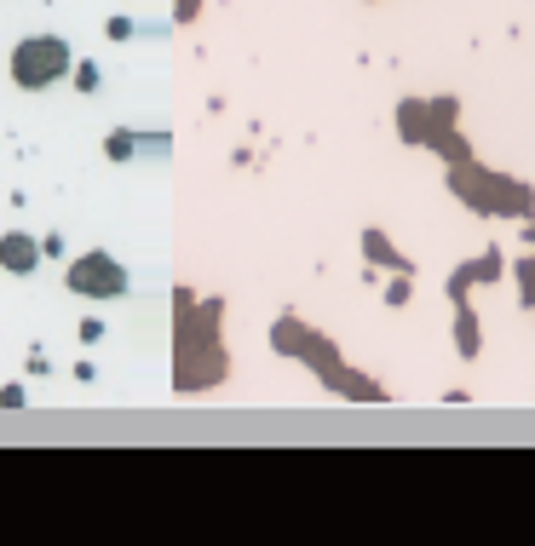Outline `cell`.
Returning a JSON list of instances; mask_svg holds the SVG:
<instances>
[{
	"mask_svg": "<svg viewBox=\"0 0 535 546\" xmlns=\"http://www.w3.org/2000/svg\"><path fill=\"white\" fill-rule=\"evenodd\" d=\"M0 265H6L12 276H29L35 265H41V248L29 242L24 230H6V236H0Z\"/></svg>",
	"mask_w": 535,
	"mask_h": 546,
	"instance_id": "cell-3",
	"label": "cell"
},
{
	"mask_svg": "<svg viewBox=\"0 0 535 546\" xmlns=\"http://www.w3.org/2000/svg\"><path fill=\"white\" fill-rule=\"evenodd\" d=\"M70 288L87 299H116V294H127V271L110 253H81L70 265Z\"/></svg>",
	"mask_w": 535,
	"mask_h": 546,
	"instance_id": "cell-2",
	"label": "cell"
},
{
	"mask_svg": "<svg viewBox=\"0 0 535 546\" xmlns=\"http://www.w3.org/2000/svg\"><path fill=\"white\" fill-rule=\"evenodd\" d=\"M64 69H70V46L58 41V35H29V41L12 52V81L29 87V92L52 87Z\"/></svg>",
	"mask_w": 535,
	"mask_h": 546,
	"instance_id": "cell-1",
	"label": "cell"
},
{
	"mask_svg": "<svg viewBox=\"0 0 535 546\" xmlns=\"http://www.w3.org/2000/svg\"><path fill=\"white\" fill-rule=\"evenodd\" d=\"M0 409H24V386H6V391H0Z\"/></svg>",
	"mask_w": 535,
	"mask_h": 546,
	"instance_id": "cell-4",
	"label": "cell"
}]
</instances>
